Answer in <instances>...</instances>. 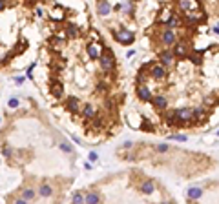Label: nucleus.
<instances>
[{"instance_id":"obj_20","label":"nucleus","mask_w":219,"mask_h":204,"mask_svg":"<svg viewBox=\"0 0 219 204\" xmlns=\"http://www.w3.org/2000/svg\"><path fill=\"white\" fill-rule=\"evenodd\" d=\"M164 24H166V28H170V29H172V28H177V26H179V18H177V16H170Z\"/></svg>"},{"instance_id":"obj_35","label":"nucleus","mask_w":219,"mask_h":204,"mask_svg":"<svg viewBox=\"0 0 219 204\" xmlns=\"http://www.w3.org/2000/svg\"><path fill=\"white\" fill-rule=\"evenodd\" d=\"M4 155H6V157H8V158H9V157H11V155H13V151H11V149H9V148H4Z\"/></svg>"},{"instance_id":"obj_2","label":"nucleus","mask_w":219,"mask_h":204,"mask_svg":"<svg viewBox=\"0 0 219 204\" xmlns=\"http://www.w3.org/2000/svg\"><path fill=\"white\" fill-rule=\"evenodd\" d=\"M115 40L117 42H121V44H126V46H130V44H134V40H135V35L131 33V31H128V29H121V31H115Z\"/></svg>"},{"instance_id":"obj_4","label":"nucleus","mask_w":219,"mask_h":204,"mask_svg":"<svg viewBox=\"0 0 219 204\" xmlns=\"http://www.w3.org/2000/svg\"><path fill=\"white\" fill-rule=\"evenodd\" d=\"M173 113H175V120H177V122H188L192 119V109H188V108L177 109V111H173Z\"/></svg>"},{"instance_id":"obj_9","label":"nucleus","mask_w":219,"mask_h":204,"mask_svg":"<svg viewBox=\"0 0 219 204\" xmlns=\"http://www.w3.org/2000/svg\"><path fill=\"white\" fill-rule=\"evenodd\" d=\"M66 109L71 111V113H77V111H79V99L70 97L68 100H66Z\"/></svg>"},{"instance_id":"obj_34","label":"nucleus","mask_w":219,"mask_h":204,"mask_svg":"<svg viewBox=\"0 0 219 204\" xmlns=\"http://www.w3.org/2000/svg\"><path fill=\"white\" fill-rule=\"evenodd\" d=\"M122 9H124L126 13H131V4H130V2H128V4H124V6H122Z\"/></svg>"},{"instance_id":"obj_3","label":"nucleus","mask_w":219,"mask_h":204,"mask_svg":"<svg viewBox=\"0 0 219 204\" xmlns=\"http://www.w3.org/2000/svg\"><path fill=\"white\" fill-rule=\"evenodd\" d=\"M137 97H139V100H142V102H150V100H152V91H150V87L144 86V84H139V86H137Z\"/></svg>"},{"instance_id":"obj_29","label":"nucleus","mask_w":219,"mask_h":204,"mask_svg":"<svg viewBox=\"0 0 219 204\" xmlns=\"http://www.w3.org/2000/svg\"><path fill=\"white\" fill-rule=\"evenodd\" d=\"M163 13H164V15H161V16H159V20H161V22H166V20L172 16V13H170V11H163Z\"/></svg>"},{"instance_id":"obj_37","label":"nucleus","mask_w":219,"mask_h":204,"mask_svg":"<svg viewBox=\"0 0 219 204\" xmlns=\"http://www.w3.org/2000/svg\"><path fill=\"white\" fill-rule=\"evenodd\" d=\"M6 7V0H0V11H2Z\"/></svg>"},{"instance_id":"obj_24","label":"nucleus","mask_w":219,"mask_h":204,"mask_svg":"<svg viewBox=\"0 0 219 204\" xmlns=\"http://www.w3.org/2000/svg\"><path fill=\"white\" fill-rule=\"evenodd\" d=\"M166 122H168V126H173L175 122H177V120H175V113H173V111L166 115Z\"/></svg>"},{"instance_id":"obj_32","label":"nucleus","mask_w":219,"mask_h":204,"mask_svg":"<svg viewBox=\"0 0 219 204\" xmlns=\"http://www.w3.org/2000/svg\"><path fill=\"white\" fill-rule=\"evenodd\" d=\"M190 57H192V62H195V64L201 62V57H199V55H190Z\"/></svg>"},{"instance_id":"obj_19","label":"nucleus","mask_w":219,"mask_h":204,"mask_svg":"<svg viewBox=\"0 0 219 204\" xmlns=\"http://www.w3.org/2000/svg\"><path fill=\"white\" fill-rule=\"evenodd\" d=\"M38 193H40L42 197H51L53 190H51V186H50V184H42V186H40V190H38Z\"/></svg>"},{"instance_id":"obj_22","label":"nucleus","mask_w":219,"mask_h":204,"mask_svg":"<svg viewBox=\"0 0 219 204\" xmlns=\"http://www.w3.org/2000/svg\"><path fill=\"white\" fill-rule=\"evenodd\" d=\"M79 35V28L75 26V24H71V26H68V37H71V38H75Z\"/></svg>"},{"instance_id":"obj_5","label":"nucleus","mask_w":219,"mask_h":204,"mask_svg":"<svg viewBox=\"0 0 219 204\" xmlns=\"http://www.w3.org/2000/svg\"><path fill=\"white\" fill-rule=\"evenodd\" d=\"M152 77L153 78H157V80H161V78H164L166 77V67L163 66V64H155V66H152Z\"/></svg>"},{"instance_id":"obj_16","label":"nucleus","mask_w":219,"mask_h":204,"mask_svg":"<svg viewBox=\"0 0 219 204\" xmlns=\"http://www.w3.org/2000/svg\"><path fill=\"white\" fill-rule=\"evenodd\" d=\"M153 190H155V184H153V180H146V182L141 186V191H142L144 195H150V193H153Z\"/></svg>"},{"instance_id":"obj_28","label":"nucleus","mask_w":219,"mask_h":204,"mask_svg":"<svg viewBox=\"0 0 219 204\" xmlns=\"http://www.w3.org/2000/svg\"><path fill=\"white\" fill-rule=\"evenodd\" d=\"M170 139L172 140H181V142H184L186 140V135H170Z\"/></svg>"},{"instance_id":"obj_10","label":"nucleus","mask_w":219,"mask_h":204,"mask_svg":"<svg viewBox=\"0 0 219 204\" xmlns=\"http://www.w3.org/2000/svg\"><path fill=\"white\" fill-rule=\"evenodd\" d=\"M188 55V48H186V44H177L175 46V49H173V57H186Z\"/></svg>"},{"instance_id":"obj_27","label":"nucleus","mask_w":219,"mask_h":204,"mask_svg":"<svg viewBox=\"0 0 219 204\" xmlns=\"http://www.w3.org/2000/svg\"><path fill=\"white\" fill-rule=\"evenodd\" d=\"M73 202H75V204L84 202V195H82V193H75V195H73Z\"/></svg>"},{"instance_id":"obj_1","label":"nucleus","mask_w":219,"mask_h":204,"mask_svg":"<svg viewBox=\"0 0 219 204\" xmlns=\"http://www.w3.org/2000/svg\"><path fill=\"white\" fill-rule=\"evenodd\" d=\"M99 58H100V67H102V69L104 71H112L113 69V55H112V51H110V49H106L104 53H100L99 55Z\"/></svg>"},{"instance_id":"obj_7","label":"nucleus","mask_w":219,"mask_h":204,"mask_svg":"<svg viewBox=\"0 0 219 204\" xmlns=\"http://www.w3.org/2000/svg\"><path fill=\"white\" fill-rule=\"evenodd\" d=\"M97 11H99L100 16H106V15H110V11H112V6H110V2H106V0H100Z\"/></svg>"},{"instance_id":"obj_30","label":"nucleus","mask_w":219,"mask_h":204,"mask_svg":"<svg viewBox=\"0 0 219 204\" xmlns=\"http://www.w3.org/2000/svg\"><path fill=\"white\" fill-rule=\"evenodd\" d=\"M157 151H161V153L168 151V144H159V146H157Z\"/></svg>"},{"instance_id":"obj_33","label":"nucleus","mask_w":219,"mask_h":204,"mask_svg":"<svg viewBox=\"0 0 219 204\" xmlns=\"http://www.w3.org/2000/svg\"><path fill=\"white\" fill-rule=\"evenodd\" d=\"M97 158H99V155H97L95 151H92V153H90V161H92V162H95Z\"/></svg>"},{"instance_id":"obj_36","label":"nucleus","mask_w":219,"mask_h":204,"mask_svg":"<svg viewBox=\"0 0 219 204\" xmlns=\"http://www.w3.org/2000/svg\"><path fill=\"white\" fill-rule=\"evenodd\" d=\"M144 80H146V75H144V73H141V75H139V82H141V84H144Z\"/></svg>"},{"instance_id":"obj_13","label":"nucleus","mask_w":219,"mask_h":204,"mask_svg":"<svg viewBox=\"0 0 219 204\" xmlns=\"http://www.w3.org/2000/svg\"><path fill=\"white\" fill-rule=\"evenodd\" d=\"M161 62H163V66H170L173 62V51H163L161 53Z\"/></svg>"},{"instance_id":"obj_21","label":"nucleus","mask_w":219,"mask_h":204,"mask_svg":"<svg viewBox=\"0 0 219 204\" xmlns=\"http://www.w3.org/2000/svg\"><path fill=\"white\" fill-rule=\"evenodd\" d=\"M84 202H90V204H97L99 202V195L97 193H88L84 197Z\"/></svg>"},{"instance_id":"obj_8","label":"nucleus","mask_w":219,"mask_h":204,"mask_svg":"<svg viewBox=\"0 0 219 204\" xmlns=\"http://www.w3.org/2000/svg\"><path fill=\"white\" fill-rule=\"evenodd\" d=\"M150 102H153V106H155L157 109H166L168 108V100L164 97H152Z\"/></svg>"},{"instance_id":"obj_14","label":"nucleus","mask_w":219,"mask_h":204,"mask_svg":"<svg viewBox=\"0 0 219 204\" xmlns=\"http://www.w3.org/2000/svg\"><path fill=\"white\" fill-rule=\"evenodd\" d=\"M88 55H90L92 58H99V55H100V48L97 46V44H88Z\"/></svg>"},{"instance_id":"obj_25","label":"nucleus","mask_w":219,"mask_h":204,"mask_svg":"<svg viewBox=\"0 0 219 204\" xmlns=\"http://www.w3.org/2000/svg\"><path fill=\"white\" fill-rule=\"evenodd\" d=\"M141 129H144V131H153V124H152L150 120H144L142 126H141Z\"/></svg>"},{"instance_id":"obj_31","label":"nucleus","mask_w":219,"mask_h":204,"mask_svg":"<svg viewBox=\"0 0 219 204\" xmlns=\"http://www.w3.org/2000/svg\"><path fill=\"white\" fill-rule=\"evenodd\" d=\"M9 106L11 108H18V99H11L9 100Z\"/></svg>"},{"instance_id":"obj_26","label":"nucleus","mask_w":219,"mask_h":204,"mask_svg":"<svg viewBox=\"0 0 219 204\" xmlns=\"http://www.w3.org/2000/svg\"><path fill=\"white\" fill-rule=\"evenodd\" d=\"M60 148H62V151H66V153H73V148H71L68 142H62V144H60Z\"/></svg>"},{"instance_id":"obj_17","label":"nucleus","mask_w":219,"mask_h":204,"mask_svg":"<svg viewBox=\"0 0 219 204\" xmlns=\"http://www.w3.org/2000/svg\"><path fill=\"white\" fill-rule=\"evenodd\" d=\"M201 195H203V190H201V188H188V199H190V200L199 199Z\"/></svg>"},{"instance_id":"obj_18","label":"nucleus","mask_w":219,"mask_h":204,"mask_svg":"<svg viewBox=\"0 0 219 204\" xmlns=\"http://www.w3.org/2000/svg\"><path fill=\"white\" fill-rule=\"evenodd\" d=\"M82 115H84L86 119H93V117H95V109H93L90 104H86L84 109H82Z\"/></svg>"},{"instance_id":"obj_15","label":"nucleus","mask_w":219,"mask_h":204,"mask_svg":"<svg viewBox=\"0 0 219 204\" xmlns=\"http://www.w3.org/2000/svg\"><path fill=\"white\" fill-rule=\"evenodd\" d=\"M206 117V113L203 108H197V109H192V119L190 120H203Z\"/></svg>"},{"instance_id":"obj_11","label":"nucleus","mask_w":219,"mask_h":204,"mask_svg":"<svg viewBox=\"0 0 219 204\" xmlns=\"http://www.w3.org/2000/svg\"><path fill=\"white\" fill-rule=\"evenodd\" d=\"M161 40H163V44H166V46H170V44H173V42H175V35H173V31L166 29V31L163 33Z\"/></svg>"},{"instance_id":"obj_39","label":"nucleus","mask_w":219,"mask_h":204,"mask_svg":"<svg viewBox=\"0 0 219 204\" xmlns=\"http://www.w3.org/2000/svg\"><path fill=\"white\" fill-rule=\"evenodd\" d=\"M93 128H100V120H99V119H97V120L93 122Z\"/></svg>"},{"instance_id":"obj_23","label":"nucleus","mask_w":219,"mask_h":204,"mask_svg":"<svg viewBox=\"0 0 219 204\" xmlns=\"http://www.w3.org/2000/svg\"><path fill=\"white\" fill-rule=\"evenodd\" d=\"M22 197H24V199H26V200H31V199H33V197H35V191H33V190H29V188H28V190H24V193H22Z\"/></svg>"},{"instance_id":"obj_6","label":"nucleus","mask_w":219,"mask_h":204,"mask_svg":"<svg viewBox=\"0 0 219 204\" xmlns=\"http://www.w3.org/2000/svg\"><path fill=\"white\" fill-rule=\"evenodd\" d=\"M179 6L184 9V13L197 9V2H195V0H179Z\"/></svg>"},{"instance_id":"obj_12","label":"nucleus","mask_w":219,"mask_h":204,"mask_svg":"<svg viewBox=\"0 0 219 204\" xmlns=\"http://www.w3.org/2000/svg\"><path fill=\"white\" fill-rule=\"evenodd\" d=\"M62 91H64V87H62L60 82H53V84H51V93H53L55 99H60V97H62Z\"/></svg>"},{"instance_id":"obj_38","label":"nucleus","mask_w":219,"mask_h":204,"mask_svg":"<svg viewBox=\"0 0 219 204\" xmlns=\"http://www.w3.org/2000/svg\"><path fill=\"white\" fill-rule=\"evenodd\" d=\"M99 89H100V91H104V89H106V84H104V82H100V84H99Z\"/></svg>"}]
</instances>
